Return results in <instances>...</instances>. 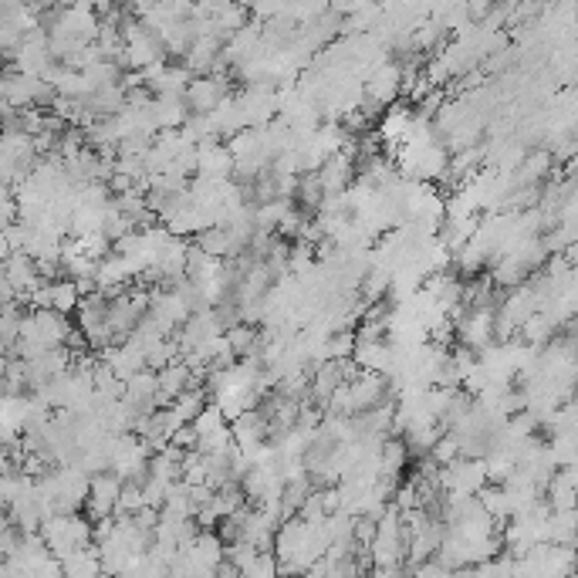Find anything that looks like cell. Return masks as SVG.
Listing matches in <instances>:
<instances>
[{"label":"cell","instance_id":"obj_3","mask_svg":"<svg viewBox=\"0 0 578 578\" xmlns=\"http://www.w3.org/2000/svg\"><path fill=\"white\" fill-rule=\"evenodd\" d=\"M122 487H126V480L115 477L112 470L109 474L92 477V494H88V504H85V518H92L95 524L115 518V514H119V501H122Z\"/></svg>","mask_w":578,"mask_h":578},{"label":"cell","instance_id":"obj_6","mask_svg":"<svg viewBox=\"0 0 578 578\" xmlns=\"http://www.w3.org/2000/svg\"><path fill=\"white\" fill-rule=\"evenodd\" d=\"M48 298H51V311H61V315H71V311H78V305H82V291H78V284L68 278L51 281Z\"/></svg>","mask_w":578,"mask_h":578},{"label":"cell","instance_id":"obj_4","mask_svg":"<svg viewBox=\"0 0 578 578\" xmlns=\"http://www.w3.org/2000/svg\"><path fill=\"white\" fill-rule=\"evenodd\" d=\"M61 568H65V578H105L102 558H99V551H95V545L78 551V555L65 558Z\"/></svg>","mask_w":578,"mask_h":578},{"label":"cell","instance_id":"obj_7","mask_svg":"<svg viewBox=\"0 0 578 578\" xmlns=\"http://www.w3.org/2000/svg\"><path fill=\"white\" fill-rule=\"evenodd\" d=\"M240 578H281V565L271 551H261L257 562L247 568V572H240Z\"/></svg>","mask_w":578,"mask_h":578},{"label":"cell","instance_id":"obj_5","mask_svg":"<svg viewBox=\"0 0 578 578\" xmlns=\"http://www.w3.org/2000/svg\"><path fill=\"white\" fill-rule=\"evenodd\" d=\"M409 464V447L403 437H389L382 443L379 450V467H382V477H399L403 467Z\"/></svg>","mask_w":578,"mask_h":578},{"label":"cell","instance_id":"obj_1","mask_svg":"<svg viewBox=\"0 0 578 578\" xmlns=\"http://www.w3.org/2000/svg\"><path fill=\"white\" fill-rule=\"evenodd\" d=\"M38 535L44 538L51 555L65 562V558L95 545V521L82 518V514H51V518H44Z\"/></svg>","mask_w":578,"mask_h":578},{"label":"cell","instance_id":"obj_2","mask_svg":"<svg viewBox=\"0 0 578 578\" xmlns=\"http://www.w3.org/2000/svg\"><path fill=\"white\" fill-rule=\"evenodd\" d=\"M230 78L227 75H203L193 78L190 88H186V105H190L193 115H213L230 99Z\"/></svg>","mask_w":578,"mask_h":578}]
</instances>
